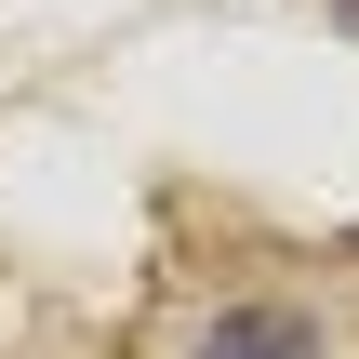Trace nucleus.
<instances>
[{"instance_id":"obj_1","label":"nucleus","mask_w":359,"mask_h":359,"mask_svg":"<svg viewBox=\"0 0 359 359\" xmlns=\"http://www.w3.org/2000/svg\"><path fill=\"white\" fill-rule=\"evenodd\" d=\"M200 359H320V320L306 306H226L200 333Z\"/></svg>"},{"instance_id":"obj_2","label":"nucleus","mask_w":359,"mask_h":359,"mask_svg":"<svg viewBox=\"0 0 359 359\" xmlns=\"http://www.w3.org/2000/svg\"><path fill=\"white\" fill-rule=\"evenodd\" d=\"M346 27H359V0H346Z\"/></svg>"}]
</instances>
